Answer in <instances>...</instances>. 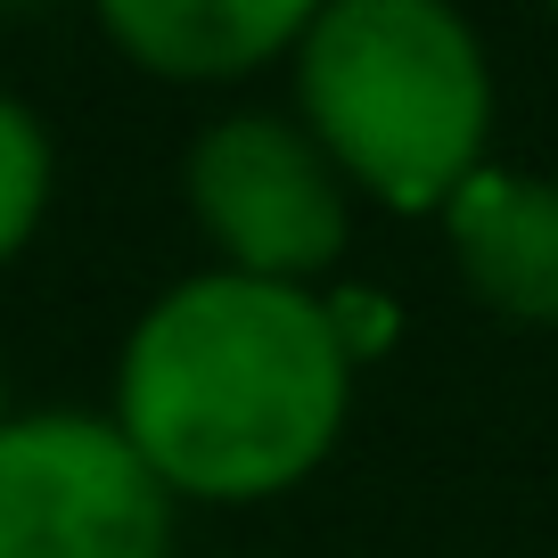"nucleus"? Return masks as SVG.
I'll return each instance as SVG.
<instances>
[{
  "label": "nucleus",
  "mask_w": 558,
  "mask_h": 558,
  "mask_svg": "<svg viewBox=\"0 0 558 558\" xmlns=\"http://www.w3.org/2000/svg\"><path fill=\"white\" fill-rule=\"evenodd\" d=\"M444 255L493 320L558 329V181L476 165L444 197Z\"/></svg>",
  "instance_id": "nucleus-5"
},
{
  "label": "nucleus",
  "mask_w": 558,
  "mask_h": 558,
  "mask_svg": "<svg viewBox=\"0 0 558 558\" xmlns=\"http://www.w3.org/2000/svg\"><path fill=\"white\" fill-rule=\"evenodd\" d=\"M296 123L353 197L444 214L493 165V58L460 0H329L296 41Z\"/></svg>",
  "instance_id": "nucleus-2"
},
{
  "label": "nucleus",
  "mask_w": 558,
  "mask_h": 558,
  "mask_svg": "<svg viewBox=\"0 0 558 558\" xmlns=\"http://www.w3.org/2000/svg\"><path fill=\"white\" fill-rule=\"evenodd\" d=\"M0 9H50V0H0Z\"/></svg>",
  "instance_id": "nucleus-9"
},
{
  "label": "nucleus",
  "mask_w": 558,
  "mask_h": 558,
  "mask_svg": "<svg viewBox=\"0 0 558 558\" xmlns=\"http://www.w3.org/2000/svg\"><path fill=\"white\" fill-rule=\"evenodd\" d=\"M329 0H90L99 34L157 83H246L296 58Z\"/></svg>",
  "instance_id": "nucleus-6"
},
{
  "label": "nucleus",
  "mask_w": 558,
  "mask_h": 558,
  "mask_svg": "<svg viewBox=\"0 0 558 558\" xmlns=\"http://www.w3.org/2000/svg\"><path fill=\"white\" fill-rule=\"evenodd\" d=\"M0 427H9V378H0Z\"/></svg>",
  "instance_id": "nucleus-10"
},
{
  "label": "nucleus",
  "mask_w": 558,
  "mask_h": 558,
  "mask_svg": "<svg viewBox=\"0 0 558 558\" xmlns=\"http://www.w3.org/2000/svg\"><path fill=\"white\" fill-rule=\"evenodd\" d=\"M542 9H550V17H558V0H542Z\"/></svg>",
  "instance_id": "nucleus-11"
},
{
  "label": "nucleus",
  "mask_w": 558,
  "mask_h": 558,
  "mask_svg": "<svg viewBox=\"0 0 558 558\" xmlns=\"http://www.w3.org/2000/svg\"><path fill=\"white\" fill-rule=\"evenodd\" d=\"M329 320H337V337H345L353 369H362L369 353H386V345H395V329H402L395 304H386V296H362V288H329Z\"/></svg>",
  "instance_id": "nucleus-8"
},
{
  "label": "nucleus",
  "mask_w": 558,
  "mask_h": 558,
  "mask_svg": "<svg viewBox=\"0 0 558 558\" xmlns=\"http://www.w3.org/2000/svg\"><path fill=\"white\" fill-rule=\"evenodd\" d=\"M353 411V353L329 288L190 271L132 320L116 353V418L173 501L255 509L313 485Z\"/></svg>",
  "instance_id": "nucleus-1"
},
{
  "label": "nucleus",
  "mask_w": 558,
  "mask_h": 558,
  "mask_svg": "<svg viewBox=\"0 0 558 558\" xmlns=\"http://www.w3.org/2000/svg\"><path fill=\"white\" fill-rule=\"evenodd\" d=\"M181 501L107 411H9L0 558H173Z\"/></svg>",
  "instance_id": "nucleus-4"
},
{
  "label": "nucleus",
  "mask_w": 558,
  "mask_h": 558,
  "mask_svg": "<svg viewBox=\"0 0 558 558\" xmlns=\"http://www.w3.org/2000/svg\"><path fill=\"white\" fill-rule=\"evenodd\" d=\"M181 197L214 263L246 279L320 288L353 246V181L296 116L271 107L214 116L181 157Z\"/></svg>",
  "instance_id": "nucleus-3"
},
{
  "label": "nucleus",
  "mask_w": 558,
  "mask_h": 558,
  "mask_svg": "<svg viewBox=\"0 0 558 558\" xmlns=\"http://www.w3.org/2000/svg\"><path fill=\"white\" fill-rule=\"evenodd\" d=\"M58 197V140L17 90H0V271L41 239Z\"/></svg>",
  "instance_id": "nucleus-7"
}]
</instances>
